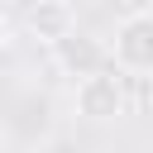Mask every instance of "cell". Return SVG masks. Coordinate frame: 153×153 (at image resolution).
Listing matches in <instances>:
<instances>
[{"label":"cell","instance_id":"8992f818","mask_svg":"<svg viewBox=\"0 0 153 153\" xmlns=\"http://www.w3.org/2000/svg\"><path fill=\"white\" fill-rule=\"evenodd\" d=\"M143 5H148V10H153V0H143Z\"/></svg>","mask_w":153,"mask_h":153},{"label":"cell","instance_id":"277c9868","mask_svg":"<svg viewBox=\"0 0 153 153\" xmlns=\"http://www.w3.org/2000/svg\"><path fill=\"white\" fill-rule=\"evenodd\" d=\"M24 29H29L43 48H53L57 38H67V33L76 29V14H72L67 0H43V5H33V10L24 14Z\"/></svg>","mask_w":153,"mask_h":153},{"label":"cell","instance_id":"5b68a950","mask_svg":"<svg viewBox=\"0 0 153 153\" xmlns=\"http://www.w3.org/2000/svg\"><path fill=\"white\" fill-rule=\"evenodd\" d=\"M5 5H10V10H19V14H29V10H33V5H43V0H5Z\"/></svg>","mask_w":153,"mask_h":153},{"label":"cell","instance_id":"6da1fadb","mask_svg":"<svg viewBox=\"0 0 153 153\" xmlns=\"http://www.w3.org/2000/svg\"><path fill=\"white\" fill-rule=\"evenodd\" d=\"M72 110H76L86 124H110V120H120V115L129 110L124 72L110 62V67H100V72L81 76V81H76V91H72Z\"/></svg>","mask_w":153,"mask_h":153},{"label":"cell","instance_id":"7a4b0ae2","mask_svg":"<svg viewBox=\"0 0 153 153\" xmlns=\"http://www.w3.org/2000/svg\"><path fill=\"white\" fill-rule=\"evenodd\" d=\"M110 62L124 76H153V10H134L115 24Z\"/></svg>","mask_w":153,"mask_h":153},{"label":"cell","instance_id":"3957f363","mask_svg":"<svg viewBox=\"0 0 153 153\" xmlns=\"http://www.w3.org/2000/svg\"><path fill=\"white\" fill-rule=\"evenodd\" d=\"M48 53H53V67H57L62 76H72V81H81V76H91V72L110 67V48H105L100 38H91L86 29H72V33H67V38H57Z\"/></svg>","mask_w":153,"mask_h":153}]
</instances>
